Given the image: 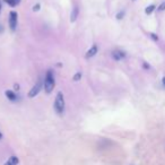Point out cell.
Masks as SVG:
<instances>
[{"instance_id":"obj_14","label":"cell","mask_w":165,"mask_h":165,"mask_svg":"<svg viewBox=\"0 0 165 165\" xmlns=\"http://www.w3.org/2000/svg\"><path fill=\"white\" fill-rule=\"evenodd\" d=\"M158 10H160V11L165 10V1H163V2H162L160 6H158Z\"/></svg>"},{"instance_id":"obj_20","label":"cell","mask_w":165,"mask_h":165,"mask_svg":"<svg viewBox=\"0 0 165 165\" xmlns=\"http://www.w3.org/2000/svg\"><path fill=\"white\" fill-rule=\"evenodd\" d=\"M1 138H2V135H1V132H0V139H1Z\"/></svg>"},{"instance_id":"obj_1","label":"cell","mask_w":165,"mask_h":165,"mask_svg":"<svg viewBox=\"0 0 165 165\" xmlns=\"http://www.w3.org/2000/svg\"><path fill=\"white\" fill-rule=\"evenodd\" d=\"M56 86V81H54V77H53V74H52L51 70L47 71V75H45V78H44V88H45V92L47 93H51L53 88Z\"/></svg>"},{"instance_id":"obj_21","label":"cell","mask_w":165,"mask_h":165,"mask_svg":"<svg viewBox=\"0 0 165 165\" xmlns=\"http://www.w3.org/2000/svg\"><path fill=\"white\" fill-rule=\"evenodd\" d=\"M0 10H1V4H0Z\"/></svg>"},{"instance_id":"obj_2","label":"cell","mask_w":165,"mask_h":165,"mask_svg":"<svg viewBox=\"0 0 165 165\" xmlns=\"http://www.w3.org/2000/svg\"><path fill=\"white\" fill-rule=\"evenodd\" d=\"M63 110H65V99H63V94L61 92H59L56 96V101H54V111L58 114H62Z\"/></svg>"},{"instance_id":"obj_11","label":"cell","mask_w":165,"mask_h":165,"mask_svg":"<svg viewBox=\"0 0 165 165\" xmlns=\"http://www.w3.org/2000/svg\"><path fill=\"white\" fill-rule=\"evenodd\" d=\"M6 2L8 4L9 6H11V7H15V6H17L19 4V1L20 0H5Z\"/></svg>"},{"instance_id":"obj_9","label":"cell","mask_w":165,"mask_h":165,"mask_svg":"<svg viewBox=\"0 0 165 165\" xmlns=\"http://www.w3.org/2000/svg\"><path fill=\"white\" fill-rule=\"evenodd\" d=\"M18 164V158L16 156H11L9 160L5 163V165H17Z\"/></svg>"},{"instance_id":"obj_5","label":"cell","mask_w":165,"mask_h":165,"mask_svg":"<svg viewBox=\"0 0 165 165\" xmlns=\"http://www.w3.org/2000/svg\"><path fill=\"white\" fill-rule=\"evenodd\" d=\"M78 15H79V8H78L77 6H75V7L72 8V10H71V14H70V22L71 23L76 22V19H77V17H78Z\"/></svg>"},{"instance_id":"obj_3","label":"cell","mask_w":165,"mask_h":165,"mask_svg":"<svg viewBox=\"0 0 165 165\" xmlns=\"http://www.w3.org/2000/svg\"><path fill=\"white\" fill-rule=\"evenodd\" d=\"M17 17L18 15L16 11H10L9 14V26H10V29L14 32L16 29V26H17Z\"/></svg>"},{"instance_id":"obj_7","label":"cell","mask_w":165,"mask_h":165,"mask_svg":"<svg viewBox=\"0 0 165 165\" xmlns=\"http://www.w3.org/2000/svg\"><path fill=\"white\" fill-rule=\"evenodd\" d=\"M97 51H99V49H97V45H93V47H90L88 51L86 52V58H92V57H94L95 54L97 53Z\"/></svg>"},{"instance_id":"obj_22","label":"cell","mask_w":165,"mask_h":165,"mask_svg":"<svg viewBox=\"0 0 165 165\" xmlns=\"http://www.w3.org/2000/svg\"><path fill=\"white\" fill-rule=\"evenodd\" d=\"M133 1H135V0H133Z\"/></svg>"},{"instance_id":"obj_12","label":"cell","mask_w":165,"mask_h":165,"mask_svg":"<svg viewBox=\"0 0 165 165\" xmlns=\"http://www.w3.org/2000/svg\"><path fill=\"white\" fill-rule=\"evenodd\" d=\"M80 78H81V74H80V72H76L75 75H74L72 80H74V81H79Z\"/></svg>"},{"instance_id":"obj_19","label":"cell","mask_w":165,"mask_h":165,"mask_svg":"<svg viewBox=\"0 0 165 165\" xmlns=\"http://www.w3.org/2000/svg\"><path fill=\"white\" fill-rule=\"evenodd\" d=\"M163 84H164V85H165V77H164V78H163Z\"/></svg>"},{"instance_id":"obj_17","label":"cell","mask_w":165,"mask_h":165,"mask_svg":"<svg viewBox=\"0 0 165 165\" xmlns=\"http://www.w3.org/2000/svg\"><path fill=\"white\" fill-rule=\"evenodd\" d=\"M14 88L16 90H19V85H18V84H15V85H14Z\"/></svg>"},{"instance_id":"obj_6","label":"cell","mask_w":165,"mask_h":165,"mask_svg":"<svg viewBox=\"0 0 165 165\" xmlns=\"http://www.w3.org/2000/svg\"><path fill=\"white\" fill-rule=\"evenodd\" d=\"M126 57V53L124 52H122V51H113L112 52V58H113L114 60H121V59H123V58Z\"/></svg>"},{"instance_id":"obj_15","label":"cell","mask_w":165,"mask_h":165,"mask_svg":"<svg viewBox=\"0 0 165 165\" xmlns=\"http://www.w3.org/2000/svg\"><path fill=\"white\" fill-rule=\"evenodd\" d=\"M33 10H34V11H38V10H40V4H36V5L34 6Z\"/></svg>"},{"instance_id":"obj_4","label":"cell","mask_w":165,"mask_h":165,"mask_svg":"<svg viewBox=\"0 0 165 165\" xmlns=\"http://www.w3.org/2000/svg\"><path fill=\"white\" fill-rule=\"evenodd\" d=\"M40 90H41V81H38L36 85L32 87V90L29 92V97H31V99H32V97H35V96L38 94Z\"/></svg>"},{"instance_id":"obj_18","label":"cell","mask_w":165,"mask_h":165,"mask_svg":"<svg viewBox=\"0 0 165 165\" xmlns=\"http://www.w3.org/2000/svg\"><path fill=\"white\" fill-rule=\"evenodd\" d=\"M2 31H4V29H2V26L0 25V32H2Z\"/></svg>"},{"instance_id":"obj_10","label":"cell","mask_w":165,"mask_h":165,"mask_svg":"<svg viewBox=\"0 0 165 165\" xmlns=\"http://www.w3.org/2000/svg\"><path fill=\"white\" fill-rule=\"evenodd\" d=\"M156 6L155 5H149L148 7H146V9H145V13H146L147 15H151L154 10H155Z\"/></svg>"},{"instance_id":"obj_16","label":"cell","mask_w":165,"mask_h":165,"mask_svg":"<svg viewBox=\"0 0 165 165\" xmlns=\"http://www.w3.org/2000/svg\"><path fill=\"white\" fill-rule=\"evenodd\" d=\"M151 38H154L155 41H157V40H158V38L156 36V34H151Z\"/></svg>"},{"instance_id":"obj_8","label":"cell","mask_w":165,"mask_h":165,"mask_svg":"<svg viewBox=\"0 0 165 165\" xmlns=\"http://www.w3.org/2000/svg\"><path fill=\"white\" fill-rule=\"evenodd\" d=\"M5 95H6V97L9 99V101H16V99H17L16 94H15L14 92H11V90H6Z\"/></svg>"},{"instance_id":"obj_13","label":"cell","mask_w":165,"mask_h":165,"mask_svg":"<svg viewBox=\"0 0 165 165\" xmlns=\"http://www.w3.org/2000/svg\"><path fill=\"white\" fill-rule=\"evenodd\" d=\"M124 16V11H120L119 14H117V19H122Z\"/></svg>"}]
</instances>
